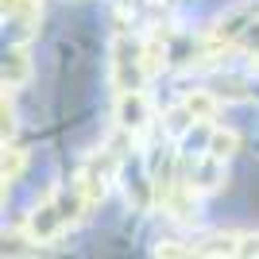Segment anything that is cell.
<instances>
[{"instance_id": "1", "label": "cell", "mask_w": 259, "mask_h": 259, "mask_svg": "<svg viewBox=\"0 0 259 259\" xmlns=\"http://www.w3.org/2000/svg\"><path fill=\"white\" fill-rule=\"evenodd\" d=\"M74 209H77V197L54 194L47 205H39L31 217H27V236H31L35 244H47V240L62 236V228L74 221Z\"/></svg>"}, {"instance_id": "2", "label": "cell", "mask_w": 259, "mask_h": 259, "mask_svg": "<svg viewBox=\"0 0 259 259\" xmlns=\"http://www.w3.org/2000/svg\"><path fill=\"white\" fill-rule=\"evenodd\" d=\"M143 116H147L143 93L140 89H124V97H120V124L124 128H143Z\"/></svg>"}, {"instance_id": "3", "label": "cell", "mask_w": 259, "mask_h": 259, "mask_svg": "<svg viewBox=\"0 0 259 259\" xmlns=\"http://www.w3.org/2000/svg\"><path fill=\"white\" fill-rule=\"evenodd\" d=\"M27 77V54L23 51H12L8 62H4V85H20Z\"/></svg>"}, {"instance_id": "4", "label": "cell", "mask_w": 259, "mask_h": 259, "mask_svg": "<svg viewBox=\"0 0 259 259\" xmlns=\"http://www.w3.org/2000/svg\"><path fill=\"white\" fill-rule=\"evenodd\" d=\"M213 97H209V93H186V112H190V116L194 120H209L213 116Z\"/></svg>"}, {"instance_id": "5", "label": "cell", "mask_w": 259, "mask_h": 259, "mask_svg": "<svg viewBox=\"0 0 259 259\" xmlns=\"http://www.w3.org/2000/svg\"><path fill=\"white\" fill-rule=\"evenodd\" d=\"M236 132H217L213 136V143H209V155H217V159H225V155H232L236 151Z\"/></svg>"}, {"instance_id": "6", "label": "cell", "mask_w": 259, "mask_h": 259, "mask_svg": "<svg viewBox=\"0 0 259 259\" xmlns=\"http://www.w3.org/2000/svg\"><path fill=\"white\" fill-rule=\"evenodd\" d=\"M20 170H23V151L4 155V182H16V178H20Z\"/></svg>"}, {"instance_id": "7", "label": "cell", "mask_w": 259, "mask_h": 259, "mask_svg": "<svg viewBox=\"0 0 259 259\" xmlns=\"http://www.w3.org/2000/svg\"><path fill=\"white\" fill-rule=\"evenodd\" d=\"M240 255H259V236H240Z\"/></svg>"}, {"instance_id": "8", "label": "cell", "mask_w": 259, "mask_h": 259, "mask_svg": "<svg viewBox=\"0 0 259 259\" xmlns=\"http://www.w3.org/2000/svg\"><path fill=\"white\" fill-rule=\"evenodd\" d=\"M251 62L259 66V39H255V51H251Z\"/></svg>"}]
</instances>
